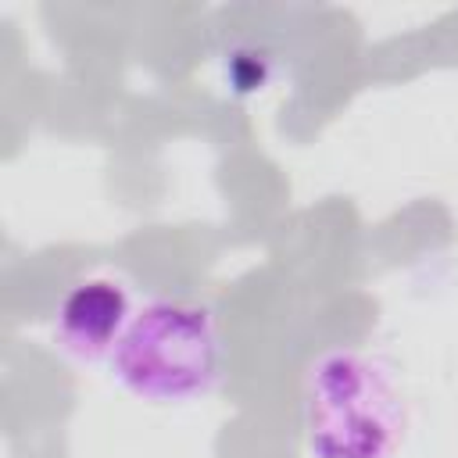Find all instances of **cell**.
I'll return each instance as SVG.
<instances>
[{
    "mask_svg": "<svg viewBox=\"0 0 458 458\" xmlns=\"http://www.w3.org/2000/svg\"><path fill=\"white\" fill-rule=\"evenodd\" d=\"M304 422L315 458H386L404 433V404L383 365L333 351L311 369Z\"/></svg>",
    "mask_w": 458,
    "mask_h": 458,
    "instance_id": "obj_1",
    "label": "cell"
},
{
    "mask_svg": "<svg viewBox=\"0 0 458 458\" xmlns=\"http://www.w3.org/2000/svg\"><path fill=\"white\" fill-rule=\"evenodd\" d=\"M114 379L154 404L190 401L215 383L218 336L215 322L197 304L154 301L136 311L111 347Z\"/></svg>",
    "mask_w": 458,
    "mask_h": 458,
    "instance_id": "obj_2",
    "label": "cell"
},
{
    "mask_svg": "<svg viewBox=\"0 0 458 458\" xmlns=\"http://www.w3.org/2000/svg\"><path fill=\"white\" fill-rule=\"evenodd\" d=\"M129 297L111 279H86L57 308V336L79 358L111 354L129 326Z\"/></svg>",
    "mask_w": 458,
    "mask_h": 458,
    "instance_id": "obj_3",
    "label": "cell"
}]
</instances>
